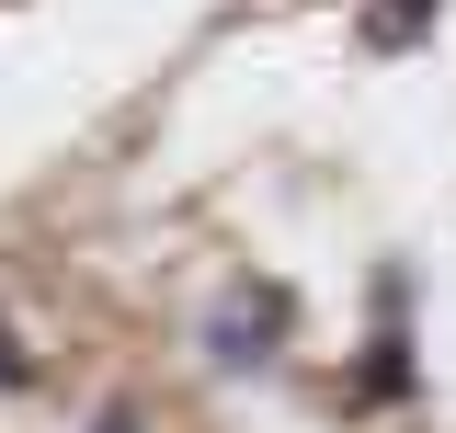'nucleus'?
<instances>
[{
	"mask_svg": "<svg viewBox=\"0 0 456 433\" xmlns=\"http://www.w3.org/2000/svg\"><path fill=\"white\" fill-rule=\"evenodd\" d=\"M285 320H297V297H285L274 274L217 285V308H206V365H217V377H263L274 342H285Z\"/></svg>",
	"mask_w": 456,
	"mask_h": 433,
	"instance_id": "obj_1",
	"label": "nucleus"
},
{
	"mask_svg": "<svg viewBox=\"0 0 456 433\" xmlns=\"http://www.w3.org/2000/svg\"><path fill=\"white\" fill-rule=\"evenodd\" d=\"M0 388H12V399L35 388V354H23V331H12V320H0Z\"/></svg>",
	"mask_w": 456,
	"mask_h": 433,
	"instance_id": "obj_4",
	"label": "nucleus"
},
{
	"mask_svg": "<svg viewBox=\"0 0 456 433\" xmlns=\"http://www.w3.org/2000/svg\"><path fill=\"white\" fill-rule=\"evenodd\" d=\"M92 433H149V422H137V399H103V411H92Z\"/></svg>",
	"mask_w": 456,
	"mask_h": 433,
	"instance_id": "obj_5",
	"label": "nucleus"
},
{
	"mask_svg": "<svg viewBox=\"0 0 456 433\" xmlns=\"http://www.w3.org/2000/svg\"><path fill=\"white\" fill-rule=\"evenodd\" d=\"M434 12H445V0H377V12H365V46H377V57L422 46V35H434Z\"/></svg>",
	"mask_w": 456,
	"mask_h": 433,
	"instance_id": "obj_3",
	"label": "nucleus"
},
{
	"mask_svg": "<svg viewBox=\"0 0 456 433\" xmlns=\"http://www.w3.org/2000/svg\"><path fill=\"white\" fill-rule=\"evenodd\" d=\"M354 399H365V411H388V399H411V331H399V308H388V331H377V354H365V377H354Z\"/></svg>",
	"mask_w": 456,
	"mask_h": 433,
	"instance_id": "obj_2",
	"label": "nucleus"
}]
</instances>
